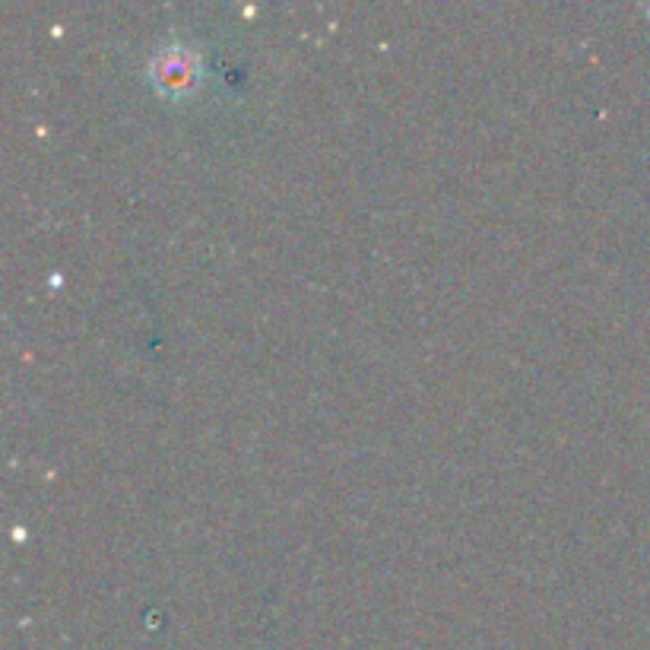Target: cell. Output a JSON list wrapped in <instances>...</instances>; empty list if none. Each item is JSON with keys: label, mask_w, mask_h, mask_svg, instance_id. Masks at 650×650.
I'll return each mask as SVG.
<instances>
[{"label": "cell", "mask_w": 650, "mask_h": 650, "mask_svg": "<svg viewBox=\"0 0 650 650\" xmlns=\"http://www.w3.org/2000/svg\"><path fill=\"white\" fill-rule=\"evenodd\" d=\"M152 83L159 86L168 96H184L200 83V74H204V64H200V54L197 48L184 45V42H172V45L159 48V54L152 58L150 64Z\"/></svg>", "instance_id": "6da1fadb"}]
</instances>
